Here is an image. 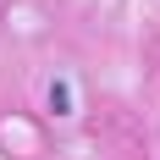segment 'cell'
<instances>
[{"label":"cell","mask_w":160,"mask_h":160,"mask_svg":"<svg viewBox=\"0 0 160 160\" xmlns=\"http://www.w3.org/2000/svg\"><path fill=\"white\" fill-rule=\"evenodd\" d=\"M50 111H55V116H72V83H66V78L50 83Z\"/></svg>","instance_id":"6da1fadb"}]
</instances>
